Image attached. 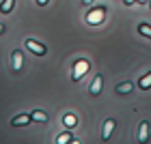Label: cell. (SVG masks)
<instances>
[{"instance_id": "6da1fadb", "label": "cell", "mask_w": 151, "mask_h": 144, "mask_svg": "<svg viewBox=\"0 0 151 144\" xmlns=\"http://www.w3.org/2000/svg\"><path fill=\"white\" fill-rule=\"evenodd\" d=\"M26 47H28V50L32 52V54H37V56H45V45L43 43H37L35 39H26Z\"/></svg>"}, {"instance_id": "7a4b0ae2", "label": "cell", "mask_w": 151, "mask_h": 144, "mask_svg": "<svg viewBox=\"0 0 151 144\" xmlns=\"http://www.w3.org/2000/svg\"><path fill=\"white\" fill-rule=\"evenodd\" d=\"M86 69H88V63L86 60H78L76 63V67H73V73H71V78L78 82V80H82V75L86 73Z\"/></svg>"}, {"instance_id": "3957f363", "label": "cell", "mask_w": 151, "mask_h": 144, "mask_svg": "<svg viewBox=\"0 0 151 144\" xmlns=\"http://www.w3.org/2000/svg\"><path fill=\"white\" fill-rule=\"evenodd\" d=\"M104 6H99V9H95V11H91V13H88V15H86V22L88 24H99L101 22V17H104Z\"/></svg>"}, {"instance_id": "277c9868", "label": "cell", "mask_w": 151, "mask_h": 144, "mask_svg": "<svg viewBox=\"0 0 151 144\" xmlns=\"http://www.w3.org/2000/svg\"><path fill=\"white\" fill-rule=\"evenodd\" d=\"M101 84H104V78H101V75H95V80H93L91 88H88V93H91L93 97H97V95L101 93Z\"/></svg>"}, {"instance_id": "5b68a950", "label": "cell", "mask_w": 151, "mask_h": 144, "mask_svg": "<svg viewBox=\"0 0 151 144\" xmlns=\"http://www.w3.org/2000/svg\"><path fill=\"white\" fill-rule=\"evenodd\" d=\"M30 120H32L30 114H19V116H15V118L11 120V125H13V127H24V125H28Z\"/></svg>"}, {"instance_id": "8992f818", "label": "cell", "mask_w": 151, "mask_h": 144, "mask_svg": "<svg viewBox=\"0 0 151 144\" xmlns=\"http://www.w3.org/2000/svg\"><path fill=\"white\" fill-rule=\"evenodd\" d=\"M112 131H114V120H112V118L104 120V131H101V140H108V138L112 135Z\"/></svg>"}, {"instance_id": "52a82bcc", "label": "cell", "mask_w": 151, "mask_h": 144, "mask_svg": "<svg viewBox=\"0 0 151 144\" xmlns=\"http://www.w3.org/2000/svg\"><path fill=\"white\" fill-rule=\"evenodd\" d=\"M11 63H13V71H22V52H19V50H15V52H13L11 54Z\"/></svg>"}, {"instance_id": "ba28073f", "label": "cell", "mask_w": 151, "mask_h": 144, "mask_svg": "<svg viewBox=\"0 0 151 144\" xmlns=\"http://www.w3.org/2000/svg\"><path fill=\"white\" fill-rule=\"evenodd\" d=\"M147 140H149V123L142 120L138 127V142H147Z\"/></svg>"}, {"instance_id": "9c48e42d", "label": "cell", "mask_w": 151, "mask_h": 144, "mask_svg": "<svg viewBox=\"0 0 151 144\" xmlns=\"http://www.w3.org/2000/svg\"><path fill=\"white\" fill-rule=\"evenodd\" d=\"M56 142H58V144H67V142H73V135H71V131L67 129L65 133H60L58 138H56Z\"/></svg>"}, {"instance_id": "30bf717a", "label": "cell", "mask_w": 151, "mask_h": 144, "mask_svg": "<svg viewBox=\"0 0 151 144\" xmlns=\"http://www.w3.org/2000/svg\"><path fill=\"white\" fill-rule=\"evenodd\" d=\"M30 116H32V120H35V123H47V114H45V112H41V110L32 112Z\"/></svg>"}, {"instance_id": "8fae6325", "label": "cell", "mask_w": 151, "mask_h": 144, "mask_svg": "<svg viewBox=\"0 0 151 144\" xmlns=\"http://www.w3.org/2000/svg\"><path fill=\"white\" fill-rule=\"evenodd\" d=\"M13 4H15V0H2V4H0V13H11L13 11Z\"/></svg>"}, {"instance_id": "7c38bea8", "label": "cell", "mask_w": 151, "mask_h": 144, "mask_svg": "<svg viewBox=\"0 0 151 144\" xmlns=\"http://www.w3.org/2000/svg\"><path fill=\"white\" fill-rule=\"evenodd\" d=\"M63 125H65L67 129H73V127H76V116H73V114H65Z\"/></svg>"}, {"instance_id": "4fadbf2b", "label": "cell", "mask_w": 151, "mask_h": 144, "mask_svg": "<svg viewBox=\"0 0 151 144\" xmlns=\"http://www.w3.org/2000/svg\"><path fill=\"white\" fill-rule=\"evenodd\" d=\"M116 93H119V95H127V93H132V84H129V82H123V84L116 86Z\"/></svg>"}, {"instance_id": "5bb4252c", "label": "cell", "mask_w": 151, "mask_h": 144, "mask_svg": "<svg viewBox=\"0 0 151 144\" xmlns=\"http://www.w3.org/2000/svg\"><path fill=\"white\" fill-rule=\"evenodd\" d=\"M138 32H140V35H145L147 39H151V26L149 24H138Z\"/></svg>"}, {"instance_id": "9a60e30c", "label": "cell", "mask_w": 151, "mask_h": 144, "mask_svg": "<svg viewBox=\"0 0 151 144\" xmlns=\"http://www.w3.org/2000/svg\"><path fill=\"white\" fill-rule=\"evenodd\" d=\"M138 86H140V88H149V86H151V73H147L145 78H140Z\"/></svg>"}, {"instance_id": "2e32d148", "label": "cell", "mask_w": 151, "mask_h": 144, "mask_svg": "<svg viewBox=\"0 0 151 144\" xmlns=\"http://www.w3.org/2000/svg\"><path fill=\"white\" fill-rule=\"evenodd\" d=\"M37 4H39V6H45V4H47V0H37Z\"/></svg>"}, {"instance_id": "e0dca14e", "label": "cell", "mask_w": 151, "mask_h": 144, "mask_svg": "<svg viewBox=\"0 0 151 144\" xmlns=\"http://www.w3.org/2000/svg\"><path fill=\"white\" fill-rule=\"evenodd\" d=\"M82 4H93V0H82Z\"/></svg>"}, {"instance_id": "ac0fdd59", "label": "cell", "mask_w": 151, "mask_h": 144, "mask_svg": "<svg viewBox=\"0 0 151 144\" xmlns=\"http://www.w3.org/2000/svg\"><path fill=\"white\" fill-rule=\"evenodd\" d=\"M2 32H4V24H0V35H2Z\"/></svg>"}, {"instance_id": "d6986e66", "label": "cell", "mask_w": 151, "mask_h": 144, "mask_svg": "<svg viewBox=\"0 0 151 144\" xmlns=\"http://www.w3.org/2000/svg\"><path fill=\"white\" fill-rule=\"evenodd\" d=\"M125 4H134V0H125Z\"/></svg>"}, {"instance_id": "ffe728a7", "label": "cell", "mask_w": 151, "mask_h": 144, "mask_svg": "<svg viewBox=\"0 0 151 144\" xmlns=\"http://www.w3.org/2000/svg\"><path fill=\"white\" fill-rule=\"evenodd\" d=\"M149 6H151V0H149Z\"/></svg>"}]
</instances>
